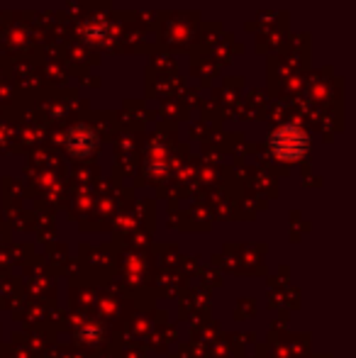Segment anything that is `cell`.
<instances>
[{"instance_id": "obj_2", "label": "cell", "mask_w": 356, "mask_h": 358, "mask_svg": "<svg viewBox=\"0 0 356 358\" xmlns=\"http://www.w3.org/2000/svg\"><path fill=\"white\" fill-rule=\"evenodd\" d=\"M95 146H98V137H95L93 129L83 127V124L73 127L71 132H69V137H66V149L71 151L73 156H78V159L90 156L95 151Z\"/></svg>"}, {"instance_id": "obj_1", "label": "cell", "mask_w": 356, "mask_h": 358, "mask_svg": "<svg viewBox=\"0 0 356 358\" xmlns=\"http://www.w3.org/2000/svg\"><path fill=\"white\" fill-rule=\"evenodd\" d=\"M271 154L280 161H300L310 149V137L300 124L288 122L280 124L269 139Z\"/></svg>"}]
</instances>
